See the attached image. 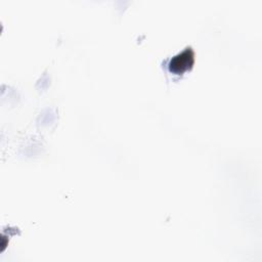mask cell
Wrapping results in <instances>:
<instances>
[{
    "mask_svg": "<svg viewBox=\"0 0 262 262\" xmlns=\"http://www.w3.org/2000/svg\"><path fill=\"white\" fill-rule=\"evenodd\" d=\"M194 62V54L193 51L190 48H186L181 53L174 56L170 63H169V70L171 73L180 75L184 72L190 70Z\"/></svg>",
    "mask_w": 262,
    "mask_h": 262,
    "instance_id": "6da1fadb",
    "label": "cell"
}]
</instances>
